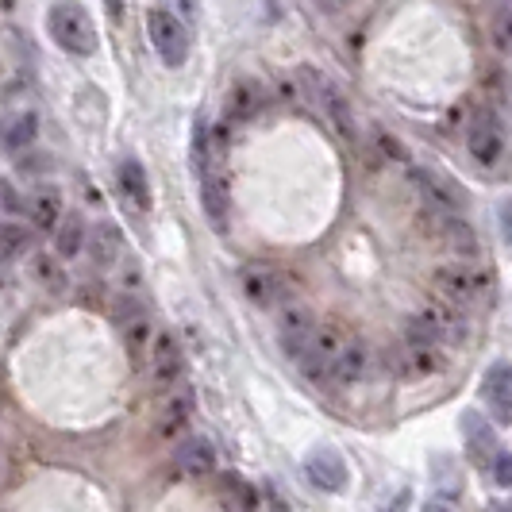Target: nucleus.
Segmentation results:
<instances>
[{"label":"nucleus","instance_id":"f257e3e1","mask_svg":"<svg viewBox=\"0 0 512 512\" xmlns=\"http://www.w3.org/2000/svg\"><path fill=\"white\" fill-rule=\"evenodd\" d=\"M432 289H436L439 301L455 308H474L486 305L493 297V270H482V266H466V262H447L432 274Z\"/></svg>","mask_w":512,"mask_h":512},{"label":"nucleus","instance_id":"f03ea898","mask_svg":"<svg viewBox=\"0 0 512 512\" xmlns=\"http://www.w3.org/2000/svg\"><path fill=\"white\" fill-rule=\"evenodd\" d=\"M47 31H51L54 43L66 54H74V58H89L101 47L97 27H93L89 12L77 0H58V4L47 8Z\"/></svg>","mask_w":512,"mask_h":512},{"label":"nucleus","instance_id":"7ed1b4c3","mask_svg":"<svg viewBox=\"0 0 512 512\" xmlns=\"http://www.w3.org/2000/svg\"><path fill=\"white\" fill-rule=\"evenodd\" d=\"M301 85H305L308 97L320 104V112L328 116V124H332L335 135H339L347 147H355V143H359V124H355V112H351L347 97L339 93V85H335L328 74L312 70V66H305V70H301Z\"/></svg>","mask_w":512,"mask_h":512},{"label":"nucleus","instance_id":"20e7f679","mask_svg":"<svg viewBox=\"0 0 512 512\" xmlns=\"http://www.w3.org/2000/svg\"><path fill=\"white\" fill-rule=\"evenodd\" d=\"M466 335H470L466 312L447 301L424 305L409 324V343H466Z\"/></svg>","mask_w":512,"mask_h":512},{"label":"nucleus","instance_id":"39448f33","mask_svg":"<svg viewBox=\"0 0 512 512\" xmlns=\"http://www.w3.org/2000/svg\"><path fill=\"white\" fill-rule=\"evenodd\" d=\"M343 347H347V335H343L339 324H316V332L308 335L305 347L297 351L301 374H305L308 382H324V378H332V366Z\"/></svg>","mask_w":512,"mask_h":512},{"label":"nucleus","instance_id":"423d86ee","mask_svg":"<svg viewBox=\"0 0 512 512\" xmlns=\"http://www.w3.org/2000/svg\"><path fill=\"white\" fill-rule=\"evenodd\" d=\"M239 289L243 297L258 308H282L289 297H293V285L285 278L282 270L266 266V262H251L239 270Z\"/></svg>","mask_w":512,"mask_h":512},{"label":"nucleus","instance_id":"0eeeda50","mask_svg":"<svg viewBox=\"0 0 512 512\" xmlns=\"http://www.w3.org/2000/svg\"><path fill=\"white\" fill-rule=\"evenodd\" d=\"M147 39H151V47L170 70L185 66V58H189V35H185V24H181L174 12L151 8L147 12Z\"/></svg>","mask_w":512,"mask_h":512},{"label":"nucleus","instance_id":"6e6552de","mask_svg":"<svg viewBox=\"0 0 512 512\" xmlns=\"http://www.w3.org/2000/svg\"><path fill=\"white\" fill-rule=\"evenodd\" d=\"M389 370H393V378L424 382V378H439L447 370V355L439 343H405L401 351L389 355Z\"/></svg>","mask_w":512,"mask_h":512},{"label":"nucleus","instance_id":"1a4fd4ad","mask_svg":"<svg viewBox=\"0 0 512 512\" xmlns=\"http://www.w3.org/2000/svg\"><path fill=\"white\" fill-rule=\"evenodd\" d=\"M420 228L428 231L436 243L459 251V255H474L478 251V235H474V228L462 220L459 212H439V208L424 205L420 208Z\"/></svg>","mask_w":512,"mask_h":512},{"label":"nucleus","instance_id":"9d476101","mask_svg":"<svg viewBox=\"0 0 512 512\" xmlns=\"http://www.w3.org/2000/svg\"><path fill=\"white\" fill-rule=\"evenodd\" d=\"M466 151H470V158L478 166H486V170H493L501 162V154H505V128H501V120L493 112H478L470 120V128H466Z\"/></svg>","mask_w":512,"mask_h":512},{"label":"nucleus","instance_id":"9b49d317","mask_svg":"<svg viewBox=\"0 0 512 512\" xmlns=\"http://www.w3.org/2000/svg\"><path fill=\"white\" fill-rule=\"evenodd\" d=\"M116 189H120V197L131 205L135 216H143V212H151V178H147V170H143V162L139 158H120L116 162Z\"/></svg>","mask_w":512,"mask_h":512},{"label":"nucleus","instance_id":"f8f14e48","mask_svg":"<svg viewBox=\"0 0 512 512\" xmlns=\"http://www.w3.org/2000/svg\"><path fill=\"white\" fill-rule=\"evenodd\" d=\"M312 332H316V312H312V305L297 301V297H289V301L278 308V335H282L285 351L297 355Z\"/></svg>","mask_w":512,"mask_h":512},{"label":"nucleus","instance_id":"ddd939ff","mask_svg":"<svg viewBox=\"0 0 512 512\" xmlns=\"http://www.w3.org/2000/svg\"><path fill=\"white\" fill-rule=\"evenodd\" d=\"M305 474L308 482L316 489H324V493H339V489H347V462L343 455L335 451V447H320V451H312L305 459Z\"/></svg>","mask_w":512,"mask_h":512},{"label":"nucleus","instance_id":"4468645a","mask_svg":"<svg viewBox=\"0 0 512 512\" xmlns=\"http://www.w3.org/2000/svg\"><path fill=\"white\" fill-rule=\"evenodd\" d=\"M482 397H486L489 412L501 420V424H509L512 420V362H493L486 374V382H482Z\"/></svg>","mask_w":512,"mask_h":512},{"label":"nucleus","instance_id":"2eb2a0df","mask_svg":"<svg viewBox=\"0 0 512 512\" xmlns=\"http://www.w3.org/2000/svg\"><path fill=\"white\" fill-rule=\"evenodd\" d=\"M24 212H27V220H31V228H39V231L58 228V220L66 216L58 185H35V189H31V197H27Z\"/></svg>","mask_w":512,"mask_h":512},{"label":"nucleus","instance_id":"dca6fc26","mask_svg":"<svg viewBox=\"0 0 512 512\" xmlns=\"http://www.w3.org/2000/svg\"><path fill=\"white\" fill-rule=\"evenodd\" d=\"M178 470L185 478H208L212 470H216V447H212V439L205 436H185L178 443Z\"/></svg>","mask_w":512,"mask_h":512},{"label":"nucleus","instance_id":"f3484780","mask_svg":"<svg viewBox=\"0 0 512 512\" xmlns=\"http://www.w3.org/2000/svg\"><path fill=\"white\" fill-rule=\"evenodd\" d=\"M181 370H185L181 343L170 332H158V335H154V343H151V374H154V382H162V385L178 382Z\"/></svg>","mask_w":512,"mask_h":512},{"label":"nucleus","instance_id":"a211bd4d","mask_svg":"<svg viewBox=\"0 0 512 512\" xmlns=\"http://www.w3.org/2000/svg\"><path fill=\"white\" fill-rule=\"evenodd\" d=\"M412 181H416V189H420V197H424L428 208L459 212L462 216V193L455 185H447V181L439 178V174H432V170H412Z\"/></svg>","mask_w":512,"mask_h":512},{"label":"nucleus","instance_id":"6ab92c4d","mask_svg":"<svg viewBox=\"0 0 512 512\" xmlns=\"http://www.w3.org/2000/svg\"><path fill=\"white\" fill-rule=\"evenodd\" d=\"M201 205H205L208 224L216 231H228V212H231V189L224 174H205L201 181Z\"/></svg>","mask_w":512,"mask_h":512},{"label":"nucleus","instance_id":"aec40b11","mask_svg":"<svg viewBox=\"0 0 512 512\" xmlns=\"http://www.w3.org/2000/svg\"><path fill=\"white\" fill-rule=\"evenodd\" d=\"M366 366H370V351L359 339H347V347L339 351V359L332 366V382L335 385H355L366 378Z\"/></svg>","mask_w":512,"mask_h":512},{"label":"nucleus","instance_id":"412c9836","mask_svg":"<svg viewBox=\"0 0 512 512\" xmlns=\"http://www.w3.org/2000/svg\"><path fill=\"white\" fill-rule=\"evenodd\" d=\"M462 432H466V447H470V459L474 462H493L497 459V439L489 432V424L478 416V412H466L462 416Z\"/></svg>","mask_w":512,"mask_h":512},{"label":"nucleus","instance_id":"4be33fe9","mask_svg":"<svg viewBox=\"0 0 512 512\" xmlns=\"http://www.w3.org/2000/svg\"><path fill=\"white\" fill-rule=\"evenodd\" d=\"M89 255L97 258V266H112L116 258H120V243H124V235L120 228L112 224V220H101V224H93L89 228Z\"/></svg>","mask_w":512,"mask_h":512},{"label":"nucleus","instance_id":"5701e85b","mask_svg":"<svg viewBox=\"0 0 512 512\" xmlns=\"http://www.w3.org/2000/svg\"><path fill=\"white\" fill-rule=\"evenodd\" d=\"M85 239H89V231H85V220H81V212H66V216L58 220V228H54V255H58V258L81 255Z\"/></svg>","mask_w":512,"mask_h":512},{"label":"nucleus","instance_id":"b1692460","mask_svg":"<svg viewBox=\"0 0 512 512\" xmlns=\"http://www.w3.org/2000/svg\"><path fill=\"white\" fill-rule=\"evenodd\" d=\"M258 104H262V89H258L255 81H251V77H247V81H235V89H231V97H228V120L231 124L255 120Z\"/></svg>","mask_w":512,"mask_h":512},{"label":"nucleus","instance_id":"393cba45","mask_svg":"<svg viewBox=\"0 0 512 512\" xmlns=\"http://www.w3.org/2000/svg\"><path fill=\"white\" fill-rule=\"evenodd\" d=\"M189 412H193V401L189 397H174L166 409H162V416H158V439H178L185 428H189Z\"/></svg>","mask_w":512,"mask_h":512},{"label":"nucleus","instance_id":"a878e982","mask_svg":"<svg viewBox=\"0 0 512 512\" xmlns=\"http://www.w3.org/2000/svg\"><path fill=\"white\" fill-rule=\"evenodd\" d=\"M124 343H128L131 359L151 355V320H147L143 312H131V316H124Z\"/></svg>","mask_w":512,"mask_h":512},{"label":"nucleus","instance_id":"bb28decb","mask_svg":"<svg viewBox=\"0 0 512 512\" xmlns=\"http://www.w3.org/2000/svg\"><path fill=\"white\" fill-rule=\"evenodd\" d=\"M35 135H39V116L35 112H20L12 120V128L4 131V147L8 151H27L35 143Z\"/></svg>","mask_w":512,"mask_h":512},{"label":"nucleus","instance_id":"cd10ccee","mask_svg":"<svg viewBox=\"0 0 512 512\" xmlns=\"http://www.w3.org/2000/svg\"><path fill=\"white\" fill-rule=\"evenodd\" d=\"M31 270H35L39 285H47L51 293H62V289H66V274H62V266H58V255H35L31 258Z\"/></svg>","mask_w":512,"mask_h":512},{"label":"nucleus","instance_id":"c85d7f7f","mask_svg":"<svg viewBox=\"0 0 512 512\" xmlns=\"http://www.w3.org/2000/svg\"><path fill=\"white\" fill-rule=\"evenodd\" d=\"M489 43L512 58V8H497L489 16Z\"/></svg>","mask_w":512,"mask_h":512},{"label":"nucleus","instance_id":"c756f323","mask_svg":"<svg viewBox=\"0 0 512 512\" xmlns=\"http://www.w3.org/2000/svg\"><path fill=\"white\" fill-rule=\"evenodd\" d=\"M224 493L231 497L235 512H255V489L247 486V482H239L235 474H228V478H224Z\"/></svg>","mask_w":512,"mask_h":512},{"label":"nucleus","instance_id":"7c9ffc66","mask_svg":"<svg viewBox=\"0 0 512 512\" xmlns=\"http://www.w3.org/2000/svg\"><path fill=\"white\" fill-rule=\"evenodd\" d=\"M27 243H31V239H27L24 228H0V258L24 255Z\"/></svg>","mask_w":512,"mask_h":512},{"label":"nucleus","instance_id":"2f4dec72","mask_svg":"<svg viewBox=\"0 0 512 512\" xmlns=\"http://www.w3.org/2000/svg\"><path fill=\"white\" fill-rule=\"evenodd\" d=\"M374 147L389 158V162H409V154H405V143L401 139H393L389 131H374Z\"/></svg>","mask_w":512,"mask_h":512},{"label":"nucleus","instance_id":"473e14b6","mask_svg":"<svg viewBox=\"0 0 512 512\" xmlns=\"http://www.w3.org/2000/svg\"><path fill=\"white\" fill-rule=\"evenodd\" d=\"M0 212H8V216L24 212V201H20V193L12 189V181L8 178H0Z\"/></svg>","mask_w":512,"mask_h":512},{"label":"nucleus","instance_id":"72a5a7b5","mask_svg":"<svg viewBox=\"0 0 512 512\" xmlns=\"http://www.w3.org/2000/svg\"><path fill=\"white\" fill-rule=\"evenodd\" d=\"M493 482L501 489H512V455L509 451H501L497 459H493Z\"/></svg>","mask_w":512,"mask_h":512},{"label":"nucleus","instance_id":"f704fd0d","mask_svg":"<svg viewBox=\"0 0 512 512\" xmlns=\"http://www.w3.org/2000/svg\"><path fill=\"white\" fill-rule=\"evenodd\" d=\"M501 235H505V247L512 251V197L501 205Z\"/></svg>","mask_w":512,"mask_h":512},{"label":"nucleus","instance_id":"c9c22d12","mask_svg":"<svg viewBox=\"0 0 512 512\" xmlns=\"http://www.w3.org/2000/svg\"><path fill=\"white\" fill-rule=\"evenodd\" d=\"M104 8H108V16L120 24V20H124V12H128V0H104Z\"/></svg>","mask_w":512,"mask_h":512},{"label":"nucleus","instance_id":"e433bc0d","mask_svg":"<svg viewBox=\"0 0 512 512\" xmlns=\"http://www.w3.org/2000/svg\"><path fill=\"white\" fill-rule=\"evenodd\" d=\"M266 12H270V16H278V12H282V0H266Z\"/></svg>","mask_w":512,"mask_h":512},{"label":"nucleus","instance_id":"4c0bfd02","mask_svg":"<svg viewBox=\"0 0 512 512\" xmlns=\"http://www.w3.org/2000/svg\"><path fill=\"white\" fill-rule=\"evenodd\" d=\"M486 512H501V509H486Z\"/></svg>","mask_w":512,"mask_h":512}]
</instances>
